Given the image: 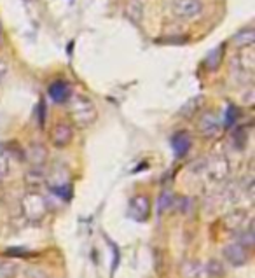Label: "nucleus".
<instances>
[{"label":"nucleus","mask_w":255,"mask_h":278,"mask_svg":"<svg viewBox=\"0 0 255 278\" xmlns=\"http://www.w3.org/2000/svg\"><path fill=\"white\" fill-rule=\"evenodd\" d=\"M201 104H203V96H194L191 98V100L187 102L186 105H184L182 109H180V116L186 117V119H189V117H192L194 114L199 110Z\"/></svg>","instance_id":"obj_19"},{"label":"nucleus","mask_w":255,"mask_h":278,"mask_svg":"<svg viewBox=\"0 0 255 278\" xmlns=\"http://www.w3.org/2000/svg\"><path fill=\"white\" fill-rule=\"evenodd\" d=\"M21 214L30 222H40L47 214V199L40 193H27L21 199Z\"/></svg>","instance_id":"obj_3"},{"label":"nucleus","mask_w":255,"mask_h":278,"mask_svg":"<svg viewBox=\"0 0 255 278\" xmlns=\"http://www.w3.org/2000/svg\"><path fill=\"white\" fill-rule=\"evenodd\" d=\"M128 215L133 220H138V222L147 220L150 215V199L143 194L133 196L130 199V205H128Z\"/></svg>","instance_id":"obj_6"},{"label":"nucleus","mask_w":255,"mask_h":278,"mask_svg":"<svg viewBox=\"0 0 255 278\" xmlns=\"http://www.w3.org/2000/svg\"><path fill=\"white\" fill-rule=\"evenodd\" d=\"M47 93L49 96L53 98V102H56V104H65V102H68V98L72 96V89H70V86L65 83V81H55V83L49 86Z\"/></svg>","instance_id":"obj_11"},{"label":"nucleus","mask_w":255,"mask_h":278,"mask_svg":"<svg viewBox=\"0 0 255 278\" xmlns=\"http://www.w3.org/2000/svg\"><path fill=\"white\" fill-rule=\"evenodd\" d=\"M205 271H207V275L210 278H222L225 275V269H224V264L220 263V261L217 259H212L207 263V266L203 268Z\"/></svg>","instance_id":"obj_20"},{"label":"nucleus","mask_w":255,"mask_h":278,"mask_svg":"<svg viewBox=\"0 0 255 278\" xmlns=\"http://www.w3.org/2000/svg\"><path fill=\"white\" fill-rule=\"evenodd\" d=\"M24 159L32 165V168H42L47 161V149L42 144H30L24 153Z\"/></svg>","instance_id":"obj_10"},{"label":"nucleus","mask_w":255,"mask_h":278,"mask_svg":"<svg viewBox=\"0 0 255 278\" xmlns=\"http://www.w3.org/2000/svg\"><path fill=\"white\" fill-rule=\"evenodd\" d=\"M126 16L131 23L140 24V21H142L143 18V0H128Z\"/></svg>","instance_id":"obj_14"},{"label":"nucleus","mask_w":255,"mask_h":278,"mask_svg":"<svg viewBox=\"0 0 255 278\" xmlns=\"http://www.w3.org/2000/svg\"><path fill=\"white\" fill-rule=\"evenodd\" d=\"M222 60H224V44H220L219 47H215L213 51H210V55L205 58V67L213 72L220 67Z\"/></svg>","instance_id":"obj_17"},{"label":"nucleus","mask_w":255,"mask_h":278,"mask_svg":"<svg viewBox=\"0 0 255 278\" xmlns=\"http://www.w3.org/2000/svg\"><path fill=\"white\" fill-rule=\"evenodd\" d=\"M46 181H47V173L42 168H32L27 175H24L27 186H32V187H39L40 184H44Z\"/></svg>","instance_id":"obj_18"},{"label":"nucleus","mask_w":255,"mask_h":278,"mask_svg":"<svg viewBox=\"0 0 255 278\" xmlns=\"http://www.w3.org/2000/svg\"><path fill=\"white\" fill-rule=\"evenodd\" d=\"M171 149L175 150V154L178 158L186 156L191 149V137L186 132H178L171 137Z\"/></svg>","instance_id":"obj_12"},{"label":"nucleus","mask_w":255,"mask_h":278,"mask_svg":"<svg viewBox=\"0 0 255 278\" xmlns=\"http://www.w3.org/2000/svg\"><path fill=\"white\" fill-rule=\"evenodd\" d=\"M255 70V55L253 47L241 49V53L231 58V73L233 77L241 84H252Z\"/></svg>","instance_id":"obj_2"},{"label":"nucleus","mask_w":255,"mask_h":278,"mask_svg":"<svg viewBox=\"0 0 255 278\" xmlns=\"http://www.w3.org/2000/svg\"><path fill=\"white\" fill-rule=\"evenodd\" d=\"M224 259L234 268L245 266L250 259V248L243 247L241 243H229L227 247H224Z\"/></svg>","instance_id":"obj_8"},{"label":"nucleus","mask_w":255,"mask_h":278,"mask_svg":"<svg viewBox=\"0 0 255 278\" xmlns=\"http://www.w3.org/2000/svg\"><path fill=\"white\" fill-rule=\"evenodd\" d=\"M171 203H173V194L170 191H163L158 199V214H164L171 207Z\"/></svg>","instance_id":"obj_22"},{"label":"nucleus","mask_w":255,"mask_h":278,"mask_svg":"<svg viewBox=\"0 0 255 278\" xmlns=\"http://www.w3.org/2000/svg\"><path fill=\"white\" fill-rule=\"evenodd\" d=\"M68 112L77 128H88L98 117L96 105L84 95H72L68 98Z\"/></svg>","instance_id":"obj_1"},{"label":"nucleus","mask_w":255,"mask_h":278,"mask_svg":"<svg viewBox=\"0 0 255 278\" xmlns=\"http://www.w3.org/2000/svg\"><path fill=\"white\" fill-rule=\"evenodd\" d=\"M236 243H241L243 247L246 248H250L252 245L255 243V236H253V230H252V226L250 228H246V230H241L240 233V238H238V242Z\"/></svg>","instance_id":"obj_23"},{"label":"nucleus","mask_w":255,"mask_h":278,"mask_svg":"<svg viewBox=\"0 0 255 278\" xmlns=\"http://www.w3.org/2000/svg\"><path fill=\"white\" fill-rule=\"evenodd\" d=\"M212 182H224L229 175V163L224 156H213L205 159V171Z\"/></svg>","instance_id":"obj_4"},{"label":"nucleus","mask_w":255,"mask_h":278,"mask_svg":"<svg viewBox=\"0 0 255 278\" xmlns=\"http://www.w3.org/2000/svg\"><path fill=\"white\" fill-rule=\"evenodd\" d=\"M39 122H40V126H44V105L42 104L39 105Z\"/></svg>","instance_id":"obj_28"},{"label":"nucleus","mask_w":255,"mask_h":278,"mask_svg":"<svg viewBox=\"0 0 255 278\" xmlns=\"http://www.w3.org/2000/svg\"><path fill=\"white\" fill-rule=\"evenodd\" d=\"M171 11L178 19H196L203 12V2L201 0H175Z\"/></svg>","instance_id":"obj_5"},{"label":"nucleus","mask_w":255,"mask_h":278,"mask_svg":"<svg viewBox=\"0 0 255 278\" xmlns=\"http://www.w3.org/2000/svg\"><path fill=\"white\" fill-rule=\"evenodd\" d=\"M246 220V212L245 210H236V212H231V214H227V217L224 219L225 226H227V230H243V224Z\"/></svg>","instance_id":"obj_16"},{"label":"nucleus","mask_w":255,"mask_h":278,"mask_svg":"<svg viewBox=\"0 0 255 278\" xmlns=\"http://www.w3.org/2000/svg\"><path fill=\"white\" fill-rule=\"evenodd\" d=\"M203 273V264L199 261L189 259L186 263H182L180 266V275L182 278H199V275Z\"/></svg>","instance_id":"obj_15"},{"label":"nucleus","mask_w":255,"mask_h":278,"mask_svg":"<svg viewBox=\"0 0 255 278\" xmlns=\"http://www.w3.org/2000/svg\"><path fill=\"white\" fill-rule=\"evenodd\" d=\"M7 72H9V65H7V61L0 60V84H2L4 79L7 77Z\"/></svg>","instance_id":"obj_27"},{"label":"nucleus","mask_w":255,"mask_h":278,"mask_svg":"<svg viewBox=\"0 0 255 278\" xmlns=\"http://www.w3.org/2000/svg\"><path fill=\"white\" fill-rule=\"evenodd\" d=\"M197 130L205 138H217L222 132V122L213 112H203L197 122Z\"/></svg>","instance_id":"obj_7"},{"label":"nucleus","mask_w":255,"mask_h":278,"mask_svg":"<svg viewBox=\"0 0 255 278\" xmlns=\"http://www.w3.org/2000/svg\"><path fill=\"white\" fill-rule=\"evenodd\" d=\"M241 102H243L245 105H248V107H252L255 104V89L252 86H248V89H245V91L241 93Z\"/></svg>","instance_id":"obj_25"},{"label":"nucleus","mask_w":255,"mask_h":278,"mask_svg":"<svg viewBox=\"0 0 255 278\" xmlns=\"http://www.w3.org/2000/svg\"><path fill=\"white\" fill-rule=\"evenodd\" d=\"M73 138V128L68 122H58V124L53 126L51 135H49V140L56 149H65L67 145H70Z\"/></svg>","instance_id":"obj_9"},{"label":"nucleus","mask_w":255,"mask_h":278,"mask_svg":"<svg viewBox=\"0 0 255 278\" xmlns=\"http://www.w3.org/2000/svg\"><path fill=\"white\" fill-rule=\"evenodd\" d=\"M238 119V109L234 105H227V110H225V126L231 128V126L236 122Z\"/></svg>","instance_id":"obj_24"},{"label":"nucleus","mask_w":255,"mask_h":278,"mask_svg":"<svg viewBox=\"0 0 255 278\" xmlns=\"http://www.w3.org/2000/svg\"><path fill=\"white\" fill-rule=\"evenodd\" d=\"M27 2H30V0H27Z\"/></svg>","instance_id":"obj_29"},{"label":"nucleus","mask_w":255,"mask_h":278,"mask_svg":"<svg viewBox=\"0 0 255 278\" xmlns=\"http://www.w3.org/2000/svg\"><path fill=\"white\" fill-rule=\"evenodd\" d=\"M255 42V32L252 27H246L243 30H240L236 35L233 37V44L238 49H246V47H253Z\"/></svg>","instance_id":"obj_13"},{"label":"nucleus","mask_w":255,"mask_h":278,"mask_svg":"<svg viewBox=\"0 0 255 278\" xmlns=\"http://www.w3.org/2000/svg\"><path fill=\"white\" fill-rule=\"evenodd\" d=\"M16 275H18V264L14 261L0 263V278H16Z\"/></svg>","instance_id":"obj_21"},{"label":"nucleus","mask_w":255,"mask_h":278,"mask_svg":"<svg viewBox=\"0 0 255 278\" xmlns=\"http://www.w3.org/2000/svg\"><path fill=\"white\" fill-rule=\"evenodd\" d=\"M7 173H9V158L4 153H0V182L7 177Z\"/></svg>","instance_id":"obj_26"}]
</instances>
